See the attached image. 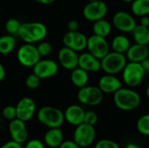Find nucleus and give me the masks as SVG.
Returning <instances> with one entry per match:
<instances>
[{
  "mask_svg": "<svg viewBox=\"0 0 149 148\" xmlns=\"http://www.w3.org/2000/svg\"><path fill=\"white\" fill-rule=\"evenodd\" d=\"M47 27L41 22L21 23L17 36L27 44H37L43 41L47 35Z\"/></svg>",
  "mask_w": 149,
  "mask_h": 148,
  "instance_id": "f257e3e1",
  "label": "nucleus"
},
{
  "mask_svg": "<svg viewBox=\"0 0 149 148\" xmlns=\"http://www.w3.org/2000/svg\"><path fill=\"white\" fill-rule=\"evenodd\" d=\"M140 94L131 87H121L113 93V102L117 108L129 112L136 109L141 104Z\"/></svg>",
  "mask_w": 149,
  "mask_h": 148,
  "instance_id": "f03ea898",
  "label": "nucleus"
},
{
  "mask_svg": "<svg viewBox=\"0 0 149 148\" xmlns=\"http://www.w3.org/2000/svg\"><path fill=\"white\" fill-rule=\"evenodd\" d=\"M37 119L43 126L48 128L60 127L65 122L64 113L53 106H43L37 113Z\"/></svg>",
  "mask_w": 149,
  "mask_h": 148,
  "instance_id": "7ed1b4c3",
  "label": "nucleus"
},
{
  "mask_svg": "<svg viewBox=\"0 0 149 148\" xmlns=\"http://www.w3.org/2000/svg\"><path fill=\"white\" fill-rule=\"evenodd\" d=\"M101 70L105 73L116 75L122 72L127 63V58L124 53L109 51L101 60Z\"/></svg>",
  "mask_w": 149,
  "mask_h": 148,
  "instance_id": "20e7f679",
  "label": "nucleus"
},
{
  "mask_svg": "<svg viewBox=\"0 0 149 148\" xmlns=\"http://www.w3.org/2000/svg\"><path fill=\"white\" fill-rule=\"evenodd\" d=\"M145 74L141 63L128 61L122 71V80L128 87L134 88L142 83Z\"/></svg>",
  "mask_w": 149,
  "mask_h": 148,
  "instance_id": "39448f33",
  "label": "nucleus"
},
{
  "mask_svg": "<svg viewBox=\"0 0 149 148\" xmlns=\"http://www.w3.org/2000/svg\"><path fill=\"white\" fill-rule=\"evenodd\" d=\"M17 59L21 65L32 68L41 59V56L38 51L37 45L24 43L17 51Z\"/></svg>",
  "mask_w": 149,
  "mask_h": 148,
  "instance_id": "423d86ee",
  "label": "nucleus"
},
{
  "mask_svg": "<svg viewBox=\"0 0 149 148\" xmlns=\"http://www.w3.org/2000/svg\"><path fill=\"white\" fill-rule=\"evenodd\" d=\"M96 138V130L94 126L82 123L76 126L73 132V140L80 147H87L93 144Z\"/></svg>",
  "mask_w": 149,
  "mask_h": 148,
  "instance_id": "0eeeda50",
  "label": "nucleus"
},
{
  "mask_svg": "<svg viewBox=\"0 0 149 148\" xmlns=\"http://www.w3.org/2000/svg\"><path fill=\"white\" fill-rule=\"evenodd\" d=\"M103 94V92L99 88V86L86 85L79 88L77 98L78 100L83 105L95 106L102 102Z\"/></svg>",
  "mask_w": 149,
  "mask_h": 148,
  "instance_id": "6e6552de",
  "label": "nucleus"
},
{
  "mask_svg": "<svg viewBox=\"0 0 149 148\" xmlns=\"http://www.w3.org/2000/svg\"><path fill=\"white\" fill-rule=\"evenodd\" d=\"M108 12V6L102 0L88 1L83 8V17L91 22H95L105 18Z\"/></svg>",
  "mask_w": 149,
  "mask_h": 148,
  "instance_id": "1a4fd4ad",
  "label": "nucleus"
},
{
  "mask_svg": "<svg viewBox=\"0 0 149 148\" xmlns=\"http://www.w3.org/2000/svg\"><path fill=\"white\" fill-rule=\"evenodd\" d=\"M87 51L100 60L110 51V45L106 38L93 34L87 38Z\"/></svg>",
  "mask_w": 149,
  "mask_h": 148,
  "instance_id": "9d476101",
  "label": "nucleus"
},
{
  "mask_svg": "<svg viewBox=\"0 0 149 148\" xmlns=\"http://www.w3.org/2000/svg\"><path fill=\"white\" fill-rule=\"evenodd\" d=\"M113 24L120 31L125 33H132L137 25L134 17L124 10L117 11L113 17Z\"/></svg>",
  "mask_w": 149,
  "mask_h": 148,
  "instance_id": "9b49d317",
  "label": "nucleus"
},
{
  "mask_svg": "<svg viewBox=\"0 0 149 148\" xmlns=\"http://www.w3.org/2000/svg\"><path fill=\"white\" fill-rule=\"evenodd\" d=\"M87 38H86V36L84 33L79 31H68L63 36L62 41H63L64 46L71 48L76 51L77 52L79 51L80 52L86 49Z\"/></svg>",
  "mask_w": 149,
  "mask_h": 148,
  "instance_id": "f8f14e48",
  "label": "nucleus"
},
{
  "mask_svg": "<svg viewBox=\"0 0 149 148\" xmlns=\"http://www.w3.org/2000/svg\"><path fill=\"white\" fill-rule=\"evenodd\" d=\"M35 73L40 79H47L54 77L58 72V65L56 61L50 58H41L33 67Z\"/></svg>",
  "mask_w": 149,
  "mask_h": 148,
  "instance_id": "ddd939ff",
  "label": "nucleus"
},
{
  "mask_svg": "<svg viewBox=\"0 0 149 148\" xmlns=\"http://www.w3.org/2000/svg\"><path fill=\"white\" fill-rule=\"evenodd\" d=\"M58 59L60 65L69 71H72L79 65V54L76 51L66 46L62 47L58 52Z\"/></svg>",
  "mask_w": 149,
  "mask_h": 148,
  "instance_id": "4468645a",
  "label": "nucleus"
},
{
  "mask_svg": "<svg viewBox=\"0 0 149 148\" xmlns=\"http://www.w3.org/2000/svg\"><path fill=\"white\" fill-rule=\"evenodd\" d=\"M17 118L27 122L29 121L36 113V103L29 97L22 98L16 106Z\"/></svg>",
  "mask_w": 149,
  "mask_h": 148,
  "instance_id": "2eb2a0df",
  "label": "nucleus"
},
{
  "mask_svg": "<svg viewBox=\"0 0 149 148\" xmlns=\"http://www.w3.org/2000/svg\"><path fill=\"white\" fill-rule=\"evenodd\" d=\"M8 129L12 140L20 144L26 142L28 138V131L24 121L16 118L9 122Z\"/></svg>",
  "mask_w": 149,
  "mask_h": 148,
  "instance_id": "dca6fc26",
  "label": "nucleus"
},
{
  "mask_svg": "<svg viewBox=\"0 0 149 148\" xmlns=\"http://www.w3.org/2000/svg\"><path fill=\"white\" fill-rule=\"evenodd\" d=\"M78 66L88 72H98L101 70V62L100 58L86 51L79 55Z\"/></svg>",
  "mask_w": 149,
  "mask_h": 148,
  "instance_id": "f3484780",
  "label": "nucleus"
},
{
  "mask_svg": "<svg viewBox=\"0 0 149 148\" xmlns=\"http://www.w3.org/2000/svg\"><path fill=\"white\" fill-rule=\"evenodd\" d=\"M98 86L103 92V93L113 94L122 87V82L115 75L106 73L100 79Z\"/></svg>",
  "mask_w": 149,
  "mask_h": 148,
  "instance_id": "a211bd4d",
  "label": "nucleus"
},
{
  "mask_svg": "<svg viewBox=\"0 0 149 148\" xmlns=\"http://www.w3.org/2000/svg\"><path fill=\"white\" fill-rule=\"evenodd\" d=\"M86 111L79 105H71L64 112L65 120L72 126H79L84 123Z\"/></svg>",
  "mask_w": 149,
  "mask_h": 148,
  "instance_id": "6ab92c4d",
  "label": "nucleus"
},
{
  "mask_svg": "<svg viewBox=\"0 0 149 148\" xmlns=\"http://www.w3.org/2000/svg\"><path fill=\"white\" fill-rule=\"evenodd\" d=\"M126 57L128 61L141 63L144 59L149 57L148 46L137 43L131 44V46L126 52Z\"/></svg>",
  "mask_w": 149,
  "mask_h": 148,
  "instance_id": "aec40b11",
  "label": "nucleus"
},
{
  "mask_svg": "<svg viewBox=\"0 0 149 148\" xmlns=\"http://www.w3.org/2000/svg\"><path fill=\"white\" fill-rule=\"evenodd\" d=\"M64 141V133L60 127L49 128L45 133L44 143L51 148H58Z\"/></svg>",
  "mask_w": 149,
  "mask_h": 148,
  "instance_id": "412c9836",
  "label": "nucleus"
},
{
  "mask_svg": "<svg viewBox=\"0 0 149 148\" xmlns=\"http://www.w3.org/2000/svg\"><path fill=\"white\" fill-rule=\"evenodd\" d=\"M71 81L79 89L87 85L89 81L88 72L85 71L84 69L79 66L76 67L71 72Z\"/></svg>",
  "mask_w": 149,
  "mask_h": 148,
  "instance_id": "4be33fe9",
  "label": "nucleus"
},
{
  "mask_svg": "<svg viewBox=\"0 0 149 148\" xmlns=\"http://www.w3.org/2000/svg\"><path fill=\"white\" fill-rule=\"evenodd\" d=\"M131 44H131L130 39L127 36L120 34V35L115 36L113 38L110 47L112 48V50L113 51L125 54L127 51V50L129 49V47L131 46Z\"/></svg>",
  "mask_w": 149,
  "mask_h": 148,
  "instance_id": "5701e85b",
  "label": "nucleus"
},
{
  "mask_svg": "<svg viewBox=\"0 0 149 148\" xmlns=\"http://www.w3.org/2000/svg\"><path fill=\"white\" fill-rule=\"evenodd\" d=\"M17 45V39L15 36L5 34L0 36V54L8 55L11 53Z\"/></svg>",
  "mask_w": 149,
  "mask_h": 148,
  "instance_id": "b1692460",
  "label": "nucleus"
},
{
  "mask_svg": "<svg viewBox=\"0 0 149 148\" xmlns=\"http://www.w3.org/2000/svg\"><path fill=\"white\" fill-rule=\"evenodd\" d=\"M111 31H112V24L108 20L102 18L93 22V34L103 38H107L110 35Z\"/></svg>",
  "mask_w": 149,
  "mask_h": 148,
  "instance_id": "393cba45",
  "label": "nucleus"
},
{
  "mask_svg": "<svg viewBox=\"0 0 149 148\" xmlns=\"http://www.w3.org/2000/svg\"><path fill=\"white\" fill-rule=\"evenodd\" d=\"M133 37L134 42L137 44L148 45L149 44V28L141 24H137L133 31Z\"/></svg>",
  "mask_w": 149,
  "mask_h": 148,
  "instance_id": "a878e982",
  "label": "nucleus"
},
{
  "mask_svg": "<svg viewBox=\"0 0 149 148\" xmlns=\"http://www.w3.org/2000/svg\"><path fill=\"white\" fill-rule=\"evenodd\" d=\"M131 3V10L134 15L137 17L149 15V0H134Z\"/></svg>",
  "mask_w": 149,
  "mask_h": 148,
  "instance_id": "bb28decb",
  "label": "nucleus"
},
{
  "mask_svg": "<svg viewBox=\"0 0 149 148\" xmlns=\"http://www.w3.org/2000/svg\"><path fill=\"white\" fill-rule=\"evenodd\" d=\"M138 132L145 136H149V113L144 114L139 118L136 123Z\"/></svg>",
  "mask_w": 149,
  "mask_h": 148,
  "instance_id": "cd10ccee",
  "label": "nucleus"
},
{
  "mask_svg": "<svg viewBox=\"0 0 149 148\" xmlns=\"http://www.w3.org/2000/svg\"><path fill=\"white\" fill-rule=\"evenodd\" d=\"M20 25H21V23L19 22V20H17V18H10L5 22L4 28L8 34L17 36Z\"/></svg>",
  "mask_w": 149,
  "mask_h": 148,
  "instance_id": "c85d7f7f",
  "label": "nucleus"
},
{
  "mask_svg": "<svg viewBox=\"0 0 149 148\" xmlns=\"http://www.w3.org/2000/svg\"><path fill=\"white\" fill-rule=\"evenodd\" d=\"M37 48H38V51L41 58L42 57H47V56H49L52 53V44L49 42L44 41V40L41 41V42H39V43H38Z\"/></svg>",
  "mask_w": 149,
  "mask_h": 148,
  "instance_id": "c756f323",
  "label": "nucleus"
},
{
  "mask_svg": "<svg viewBox=\"0 0 149 148\" xmlns=\"http://www.w3.org/2000/svg\"><path fill=\"white\" fill-rule=\"evenodd\" d=\"M40 81L41 79L35 74V73H31L30 75H28L25 79V85L27 88L29 89H31V90H34L36 88H38L40 85Z\"/></svg>",
  "mask_w": 149,
  "mask_h": 148,
  "instance_id": "7c9ffc66",
  "label": "nucleus"
},
{
  "mask_svg": "<svg viewBox=\"0 0 149 148\" xmlns=\"http://www.w3.org/2000/svg\"><path fill=\"white\" fill-rule=\"evenodd\" d=\"M2 116L6 120H12L17 118V111L16 106H7L2 111Z\"/></svg>",
  "mask_w": 149,
  "mask_h": 148,
  "instance_id": "2f4dec72",
  "label": "nucleus"
},
{
  "mask_svg": "<svg viewBox=\"0 0 149 148\" xmlns=\"http://www.w3.org/2000/svg\"><path fill=\"white\" fill-rule=\"evenodd\" d=\"M94 148H120V146L117 142L107 140V139H102L94 145Z\"/></svg>",
  "mask_w": 149,
  "mask_h": 148,
  "instance_id": "473e14b6",
  "label": "nucleus"
},
{
  "mask_svg": "<svg viewBox=\"0 0 149 148\" xmlns=\"http://www.w3.org/2000/svg\"><path fill=\"white\" fill-rule=\"evenodd\" d=\"M98 114L94 111H87L85 114V120L84 122L92 126H95L98 122Z\"/></svg>",
  "mask_w": 149,
  "mask_h": 148,
  "instance_id": "72a5a7b5",
  "label": "nucleus"
},
{
  "mask_svg": "<svg viewBox=\"0 0 149 148\" xmlns=\"http://www.w3.org/2000/svg\"><path fill=\"white\" fill-rule=\"evenodd\" d=\"M24 148H45V143L38 139H33L27 141Z\"/></svg>",
  "mask_w": 149,
  "mask_h": 148,
  "instance_id": "f704fd0d",
  "label": "nucleus"
},
{
  "mask_svg": "<svg viewBox=\"0 0 149 148\" xmlns=\"http://www.w3.org/2000/svg\"><path fill=\"white\" fill-rule=\"evenodd\" d=\"M58 148H81L73 140H64Z\"/></svg>",
  "mask_w": 149,
  "mask_h": 148,
  "instance_id": "c9c22d12",
  "label": "nucleus"
},
{
  "mask_svg": "<svg viewBox=\"0 0 149 148\" xmlns=\"http://www.w3.org/2000/svg\"><path fill=\"white\" fill-rule=\"evenodd\" d=\"M0 148H24L22 147V144L17 143L12 140H10V141L5 142L3 145H2Z\"/></svg>",
  "mask_w": 149,
  "mask_h": 148,
  "instance_id": "e433bc0d",
  "label": "nucleus"
},
{
  "mask_svg": "<svg viewBox=\"0 0 149 148\" xmlns=\"http://www.w3.org/2000/svg\"><path fill=\"white\" fill-rule=\"evenodd\" d=\"M67 28H68V31H79V22H78L76 19H72V20H70V21L68 22Z\"/></svg>",
  "mask_w": 149,
  "mask_h": 148,
  "instance_id": "4c0bfd02",
  "label": "nucleus"
},
{
  "mask_svg": "<svg viewBox=\"0 0 149 148\" xmlns=\"http://www.w3.org/2000/svg\"><path fill=\"white\" fill-rule=\"evenodd\" d=\"M140 24L146 26V27H149V16L146 15V16H142L141 17V20H140Z\"/></svg>",
  "mask_w": 149,
  "mask_h": 148,
  "instance_id": "58836bf2",
  "label": "nucleus"
},
{
  "mask_svg": "<svg viewBox=\"0 0 149 148\" xmlns=\"http://www.w3.org/2000/svg\"><path fill=\"white\" fill-rule=\"evenodd\" d=\"M6 76V72H5V69L3 67V65L0 63V82L3 81L4 79Z\"/></svg>",
  "mask_w": 149,
  "mask_h": 148,
  "instance_id": "ea45409f",
  "label": "nucleus"
},
{
  "mask_svg": "<svg viewBox=\"0 0 149 148\" xmlns=\"http://www.w3.org/2000/svg\"><path fill=\"white\" fill-rule=\"evenodd\" d=\"M141 65H142V66H143V68H144L146 73H147V72H149V57L148 58L144 59V60L141 62Z\"/></svg>",
  "mask_w": 149,
  "mask_h": 148,
  "instance_id": "a19ab883",
  "label": "nucleus"
},
{
  "mask_svg": "<svg viewBox=\"0 0 149 148\" xmlns=\"http://www.w3.org/2000/svg\"><path fill=\"white\" fill-rule=\"evenodd\" d=\"M35 1H36L37 3H38L46 5V4H51V3H52L55 0H35Z\"/></svg>",
  "mask_w": 149,
  "mask_h": 148,
  "instance_id": "79ce46f5",
  "label": "nucleus"
},
{
  "mask_svg": "<svg viewBox=\"0 0 149 148\" xmlns=\"http://www.w3.org/2000/svg\"><path fill=\"white\" fill-rule=\"evenodd\" d=\"M125 148H141L139 145H137V144H135V143H128L127 146H126V147Z\"/></svg>",
  "mask_w": 149,
  "mask_h": 148,
  "instance_id": "37998d69",
  "label": "nucleus"
},
{
  "mask_svg": "<svg viewBox=\"0 0 149 148\" xmlns=\"http://www.w3.org/2000/svg\"><path fill=\"white\" fill-rule=\"evenodd\" d=\"M146 95H147L148 99H149V85L147 86V88H146Z\"/></svg>",
  "mask_w": 149,
  "mask_h": 148,
  "instance_id": "c03bdc74",
  "label": "nucleus"
},
{
  "mask_svg": "<svg viewBox=\"0 0 149 148\" xmlns=\"http://www.w3.org/2000/svg\"><path fill=\"white\" fill-rule=\"evenodd\" d=\"M122 2H124V3H132L133 1H134V0H121Z\"/></svg>",
  "mask_w": 149,
  "mask_h": 148,
  "instance_id": "a18cd8bd",
  "label": "nucleus"
},
{
  "mask_svg": "<svg viewBox=\"0 0 149 148\" xmlns=\"http://www.w3.org/2000/svg\"><path fill=\"white\" fill-rule=\"evenodd\" d=\"M88 1H96V0H88Z\"/></svg>",
  "mask_w": 149,
  "mask_h": 148,
  "instance_id": "49530a36",
  "label": "nucleus"
}]
</instances>
